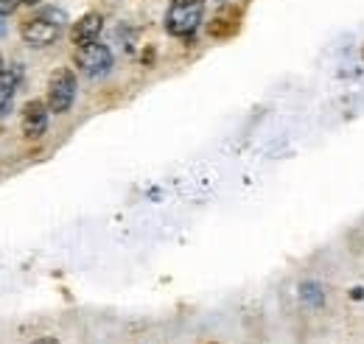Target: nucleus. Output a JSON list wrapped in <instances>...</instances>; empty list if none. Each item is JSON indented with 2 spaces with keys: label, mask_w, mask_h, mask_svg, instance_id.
Listing matches in <instances>:
<instances>
[{
  "label": "nucleus",
  "mask_w": 364,
  "mask_h": 344,
  "mask_svg": "<svg viewBox=\"0 0 364 344\" xmlns=\"http://www.w3.org/2000/svg\"><path fill=\"white\" fill-rule=\"evenodd\" d=\"M235 28H238V11L225 9V11H219V14L213 17V23H210V37H230V34H235Z\"/></svg>",
  "instance_id": "8"
},
{
  "label": "nucleus",
  "mask_w": 364,
  "mask_h": 344,
  "mask_svg": "<svg viewBox=\"0 0 364 344\" xmlns=\"http://www.w3.org/2000/svg\"><path fill=\"white\" fill-rule=\"evenodd\" d=\"M205 17V0H171L166 11V31L171 37H191Z\"/></svg>",
  "instance_id": "2"
},
{
  "label": "nucleus",
  "mask_w": 364,
  "mask_h": 344,
  "mask_svg": "<svg viewBox=\"0 0 364 344\" xmlns=\"http://www.w3.org/2000/svg\"><path fill=\"white\" fill-rule=\"evenodd\" d=\"M48 115H50V109H48L46 101H28L26 107H23V112H20V129L23 134L28 137V140H40L48 129Z\"/></svg>",
  "instance_id": "5"
},
{
  "label": "nucleus",
  "mask_w": 364,
  "mask_h": 344,
  "mask_svg": "<svg viewBox=\"0 0 364 344\" xmlns=\"http://www.w3.org/2000/svg\"><path fill=\"white\" fill-rule=\"evenodd\" d=\"M76 90H79V82H76V73L70 68H59L50 73L48 79V92H46V104L53 115H65L73 101H76Z\"/></svg>",
  "instance_id": "3"
},
{
  "label": "nucleus",
  "mask_w": 364,
  "mask_h": 344,
  "mask_svg": "<svg viewBox=\"0 0 364 344\" xmlns=\"http://www.w3.org/2000/svg\"><path fill=\"white\" fill-rule=\"evenodd\" d=\"M23 3H28V6H34V3H40V0H23Z\"/></svg>",
  "instance_id": "12"
},
{
  "label": "nucleus",
  "mask_w": 364,
  "mask_h": 344,
  "mask_svg": "<svg viewBox=\"0 0 364 344\" xmlns=\"http://www.w3.org/2000/svg\"><path fill=\"white\" fill-rule=\"evenodd\" d=\"M6 34V14H0V37Z\"/></svg>",
  "instance_id": "10"
},
{
  "label": "nucleus",
  "mask_w": 364,
  "mask_h": 344,
  "mask_svg": "<svg viewBox=\"0 0 364 344\" xmlns=\"http://www.w3.org/2000/svg\"><path fill=\"white\" fill-rule=\"evenodd\" d=\"M62 28H65V14L59 9H43L40 14L20 23V37L23 43L34 45V48H46L62 37Z\"/></svg>",
  "instance_id": "1"
},
{
  "label": "nucleus",
  "mask_w": 364,
  "mask_h": 344,
  "mask_svg": "<svg viewBox=\"0 0 364 344\" xmlns=\"http://www.w3.org/2000/svg\"><path fill=\"white\" fill-rule=\"evenodd\" d=\"M6 70V62H3V53H0V73Z\"/></svg>",
  "instance_id": "11"
},
{
  "label": "nucleus",
  "mask_w": 364,
  "mask_h": 344,
  "mask_svg": "<svg viewBox=\"0 0 364 344\" xmlns=\"http://www.w3.org/2000/svg\"><path fill=\"white\" fill-rule=\"evenodd\" d=\"M101 28H104V17H101L98 11H87V14H82V17L73 23V28H70V40H73L76 48H79V45L95 43L98 34H101Z\"/></svg>",
  "instance_id": "6"
},
{
  "label": "nucleus",
  "mask_w": 364,
  "mask_h": 344,
  "mask_svg": "<svg viewBox=\"0 0 364 344\" xmlns=\"http://www.w3.org/2000/svg\"><path fill=\"white\" fill-rule=\"evenodd\" d=\"M17 82H20V70H17V68H6V70L0 73V118L9 112V107H11V101H14Z\"/></svg>",
  "instance_id": "7"
},
{
  "label": "nucleus",
  "mask_w": 364,
  "mask_h": 344,
  "mask_svg": "<svg viewBox=\"0 0 364 344\" xmlns=\"http://www.w3.org/2000/svg\"><path fill=\"white\" fill-rule=\"evenodd\" d=\"M73 62H76V68H79L85 76L101 79V76H107L109 68H112V50L104 43L95 40V43L79 45L76 53H73Z\"/></svg>",
  "instance_id": "4"
},
{
  "label": "nucleus",
  "mask_w": 364,
  "mask_h": 344,
  "mask_svg": "<svg viewBox=\"0 0 364 344\" xmlns=\"http://www.w3.org/2000/svg\"><path fill=\"white\" fill-rule=\"evenodd\" d=\"M210 344H216V342H210Z\"/></svg>",
  "instance_id": "13"
},
{
  "label": "nucleus",
  "mask_w": 364,
  "mask_h": 344,
  "mask_svg": "<svg viewBox=\"0 0 364 344\" xmlns=\"http://www.w3.org/2000/svg\"><path fill=\"white\" fill-rule=\"evenodd\" d=\"M300 297H303L306 302H311V305H322V302H325L322 286H319V283H314V280H311V283H303V286H300Z\"/></svg>",
  "instance_id": "9"
}]
</instances>
